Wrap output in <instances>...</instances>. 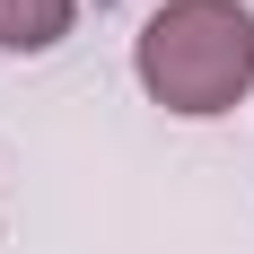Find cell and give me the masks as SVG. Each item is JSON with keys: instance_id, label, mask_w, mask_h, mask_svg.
<instances>
[{"instance_id": "2", "label": "cell", "mask_w": 254, "mask_h": 254, "mask_svg": "<svg viewBox=\"0 0 254 254\" xmlns=\"http://www.w3.org/2000/svg\"><path fill=\"white\" fill-rule=\"evenodd\" d=\"M79 0H0V53H53L70 35Z\"/></svg>"}, {"instance_id": "1", "label": "cell", "mask_w": 254, "mask_h": 254, "mask_svg": "<svg viewBox=\"0 0 254 254\" xmlns=\"http://www.w3.org/2000/svg\"><path fill=\"white\" fill-rule=\"evenodd\" d=\"M131 79L140 97L210 123L254 97V9L246 0H158L131 35Z\"/></svg>"}]
</instances>
